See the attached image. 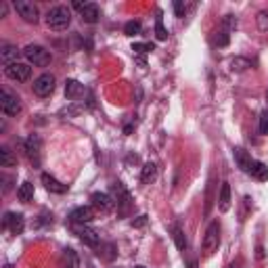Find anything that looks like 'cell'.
<instances>
[{"mask_svg":"<svg viewBox=\"0 0 268 268\" xmlns=\"http://www.w3.org/2000/svg\"><path fill=\"white\" fill-rule=\"evenodd\" d=\"M218 207H220V211H229V207H231V187H229V182H222V187H220Z\"/></svg>","mask_w":268,"mask_h":268,"instance_id":"18","label":"cell"},{"mask_svg":"<svg viewBox=\"0 0 268 268\" xmlns=\"http://www.w3.org/2000/svg\"><path fill=\"white\" fill-rule=\"evenodd\" d=\"M0 109H3V114L7 116H17L21 111V103H19V96L9 92L7 88L0 92Z\"/></svg>","mask_w":268,"mask_h":268,"instance_id":"4","label":"cell"},{"mask_svg":"<svg viewBox=\"0 0 268 268\" xmlns=\"http://www.w3.org/2000/svg\"><path fill=\"white\" fill-rule=\"evenodd\" d=\"M0 61H3V65H11V63H17V48L13 44H5L3 50H0Z\"/></svg>","mask_w":268,"mask_h":268,"instance_id":"19","label":"cell"},{"mask_svg":"<svg viewBox=\"0 0 268 268\" xmlns=\"http://www.w3.org/2000/svg\"><path fill=\"white\" fill-rule=\"evenodd\" d=\"M80 15L86 23H96L98 17H101V11H98V7L94 3H86V7L80 11Z\"/></svg>","mask_w":268,"mask_h":268,"instance_id":"16","label":"cell"},{"mask_svg":"<svg viewBox=\"0 0 268 268\" xmlns=\"http://www.w3.org/2000/svg\"><path fill=\"white\" fill-rule=\"evenodd\" d=\"M174 13H176V17H185V5L180 0H174Z\"/></svg>","mask_w":268,"mask_h":268,"instance_id":"34","label":"cell"},{"mask_svg":"<svg viewBox=\"0 0 268 268\" xmlns=\"http://www.w3.org/2000/svg\"><path fill=\"white\" fill-rule=\"evenodd\" d=\"M23 55H25V59L38 65V67H44L50 63V52L44 48V46H40V44H27L23 48Z\"/></svg>","mask_w":268,"mask_h":268,"instance_id":"3","label":"cell"},{"mask_svg":"<svg viewBox=\"0 0 268 268\" xmlns=\"http://www.w3.org/2000/svg\"><path fill=\"white\" fill-rule=\"evenodd\" d=\"M90 201H92V207L101 209V211H111V209H114V205H116V201L111 199L107 193H92Z\"/></svg>","mask_w":268,"mask_h":268,"instance_id":"12","label":"cell"},{"mask_svg":"<svg viewBox=\"0 0 268 268\" xmlns=\"http://www.w3.org/2000/svg\"><path fill=\"white\" fill-rule=\"evenodd\" d=\"M40 147H42V140L36 134H32L30 138L25 140V153L30 155L32 159H36V162H38V155H40Z\"/></svg>","mask_w":268,"mask_h":268,"instance_id":"17","label":"cell"},{"mask_svg":"<svg viewBox=\"0 0 268 268\" xmlns=\"http://www.w3.org/2000/svg\"><path fill=\"white\" fill-rule=\"evenodd\" d=\"M3 227L7 231H11L13 235H21L25 229V220L21 214H13V211H7L5 218H3Z\"/></svg>","mask_w":268,"mask_h":268,"instance_id":"9","label":"cell"},{"mask_svg":"<svg viewBox=\"0 0 268 268\" xmlns=\"http://www.w3.org/2000/svg\"><path fill=\"white\" fill-rule=\"evenodd\" d=\"M214 44L220 46V48H222V46H227V44H229V32L220 27V30L214 34Z\"/></svg>","mask_w":268,"mask_h":268,"instance_id":"28","label":"cell"},{"mask_svg":"<svg viewBox=\"0 0 268 268\" xmlns=\"http://www.w3.org/2000/svg\"><path fill=\"white\" fill-rule=\"evenodd\" d=\"M155 178H157V166H155V164H145L143 172H140V180H143V182H151Z\"/></svg>","mask_w":268,"mask_h":268,"instance_id":"23","label":"cell"},{"mask_svg":"<svg viewBox=\"0 0 268 268\" xmlns=\"http://www.w3.org/2000/svg\"><path fill=\"white\" fill-rule=\"evenodd\" d=\"M84 94H88V90L84 88L78 80H67L65 82V96L69 98V101H78V98L84 96Z\"/></svg>","mask_w":268,"mask_h":268,"instance_id":"13","label":"cell"},{"mask_svg":"<svg viewBox=\"0 0 268 268\" xmlns=\"http://www.w3.org/2000/svg\"><path fill=\"white\" fill-rule=\"evenodd\" d=\"M132 50H134L136 55H145V52L155 50V46H153V44H140V42H136V44H132Z\"/></svg>","mask_w":268,"mask_h":268,"instance_id":"31","label":"cell"},{"mask_svg":"<svg viewBox=\"0 0 268 268\" xmlns=\"http://www.w3.org/2000/svg\"><path fill=\"white\" fill-rule=\"evenodd\" d=\"M72 23V11L67 7L59 5V7H52L48 13H46V25L50 30H65V27Z\"/></svg>","mask_w":268,"mask_h":268,"instance_id":"1","label":"cell"},{"mask_svg":"<svg viewBox=\"0 0 268 268\" xmlns=\"http://www.w3.org/2000/svg\"><path fill=\"white\" fill-rule=\"evenodd\" d=\"M247 67H251V65H249V61L245 57H235V59H231V69H233V72H245Z\"/></svg>","mask_w":268,"mask_h":268,"instance_id":"27","label":"cell"},{"mask_svg":"<svg viewBox=\"0 0 268 268\" xmlns=\"http://www.w3.org/2000/svg\"><path fill=\"white\" fill-rule=\"evenodd\" d=\"M260 132L262 134H268V109L260 116Z\"/></svg>","mask_w":268,"mask_h":268,"instance_id":"33","label":"cell"},{"mask_svg":"<svg viewBox=\"0 0 268 268\" xmlns=\"http://www.w3.org/2000/svg\"><path fill=\"white\" fill-rule=\"evenodd\" d=\"M5 74L9 80H15V82H25V80H30L32 76V67L27 65V63H11L5 67Z\"/></svg>","mask_w":268,"mask_h":268,"instance_id":"5","label":"cell"},{"mask_svg":"<svg viewBox=\"0 0 268 268\" xmlns=\"http://www.w3.org/2000/svg\"><path fill=\"white\" fill-rule=\"evenodd\" d=\"M74 233L82 239L86 245H98L101 243V235H98L94 229H90V227H86V224H74Z\"/></svg>","mask_w":268,"mask_h":268,"instance_id":"8","label":"cell"},{"mask_svg":"<svg viewBox=\"0 0 268 268\" xmlns=\"http://www.w3.org/2000/svg\"><path fill=\"white\" fill-rule=\"evenodd\" d=\"M266 101H268V94H266Z\"/></svg>","mask_w":268,"mask_h":268,"instance_id":"38","label":"cell"},{"mask_svg":"<svg viewBox=\"0 0 268 268\" xmlns=\"http://www.w3.org/2000/svg\"><path fill=\"white\" fill-rule=\"evenodd\" d=\"M258 27H260V32L268 34V9L258 13Z\"/></svg>","mask_w":268,"mask_h":268,"instance_id":"29","label":"cell"},{"mask_svg":"<svg viewBox=\"0 0 268 268\" xmlns=\"http://www.w3.org/2000/svg\"><path fill=\"white\" fill-rule=\"evenodd\" d=\"M256 256H258V260H264V256H266V253H264V247H262V245H258V249H256Z\"/></svg>","mask_w":268,"mask_h":268,"instance_id":"36","label":"cell"},{"mask_svg":"<svg viewBox=\"0 0 268 268\" xmlns=\"http://www.w3.org/2000/svg\"><path fill=\"white\" fill-rule=\"evenodd\" d=\"M55 90V76L52 74H42L34 82V92L38 96H50Z\"/></svg>","mask_w":268,"mask_h":268,"instance_id":"7","label":"cell"},{"mask_svg":"<svg viewBox=\"0 0 268 268\" xmlns=\"http://www.w3.org/2000/svg\"><path fill=\"white\" fill-rule=\"evenodd\" d=\"M155 34H157V40H166L168 38V32L162 23V17H157V23H155Z\"/></svg>","mask_w":268,"mask_h":268,"instance_id":"32","label":"cell"},{"mask_svg":"<svg viewBox=\"0 0 268 268\" xmlns=\"http://www.w3.org/2000/svg\"><path fill=\"white\" fill-rule=\"evenodd\" d=\"M63 268H80V258L72 247H67L63 253Z\"/></svg>","mask_w":268,"mask_h":268,"instance_id":"21","label":"cell"},{"mask_svg":"<svg viewBox=\"0 0 268 268\" xmlns=\"http://www.w3.org/2000/svg\"><path fill=\"white\" fill-rule=\"evenodd\" d=\"M114 195H116V203H118L120 214H126L128 207L132 205V201H130V195H128V191L124 189L122 182H116V185H114Z\"/></svg>","mask_w":268,"mask_h":268,"instance_id":"11","label":"cell"},{"mask_svg":"<svg viewBox=\"0 0 268 268\" xmlns=\"http://www.w3.org/2000/svg\"><path fill=\"white\" fill-rule=\"evenodd\" d=\"M15 11L19 13V17L27 23H38V7L30 0H15Z\"/></svg>","mask_w":268,"mask_h":268,"instance_id":"6","label":"cell"},{"mask_svg":"<svg viewBox=\"0 0 268 268\" xmlns=\"http://www.w3.org/2000/svg\"><path fill=\"white\" fill-rule=\"evenodd\" d=\"M218 247H220V224L214 220L207 224V231L203 237V256L209 258L214 251H218Z\"/></svg>","mask_w":268,"mask_h":268,"instance_id":"2","label":"cell"},{"mask_svg":"<svg viewBox=\"0 0 268 268\" xmlns=\"http://www.w3.org/2000/svg\"><path fill=\"white\" fill-rule=\"evenodd\" d=\"M130 224H132L134 229H140V227H145V224H147V216H138V218H134V220H132Z\"/></svg>","mask_w":268,"mask_h":268,"instance_id":"35","label":"cell"},{"mask_svg":"<svg viewBox=\"0 0 268 268\" xmlns=\"http://www.w3.org/2000/svg\"><path fill=\"white\" fill-rule=\"evenodd\" d=\"M17 197H19V201H23V203L32 201L34 199V185H32V182H23V185L17 189Z\"/></svg>","mask_w":268,"mask_h":268,"instance_id":"22","label":"cell"},{"mask_svg":"<svg viewBox=\"0 0 268 268\" xmlns=\"http://www.w3.org/2000/svg\"><path fill=\"white\" fill-rule=\"evenodd\" d=\"M88 268H92V266H88Z\"/></svg>","mask_w":268,"mask_h":268,"instance_id":"39","label":"cell"},{"mask_svg":"<svg viewBox=\"0 0 268 268\" xmlns=\"http://www.w3.org/2000/svg\"><path fill=\"white\" fill-rule=\"evenodd\" d=\"M42 182H44V187H46V191H50V193H57V195H63L65 191H67V185H63V182H59L55 176H50V174H42Z\"/></svg>","mask_w":268,"mask_h":268,"instance_id":"15","label":"cell"},{"mask_svg":"<svg viewBox=\"0 0 268 268\" xmlns=\"http://www.w3.org/2000/svg\"><path fill=\"white\" fill-rule=\"evenodd\" d=\"M172 237H174V243L180 251L187 249V237H185V231H182L180 227H172Z\"/></svg>","mask_w":268,"mask_h":268,"instance_id":"24","label":"cell"},{"mask_svg":"<svg viewBox=\"0 0 268 268\" xmlns=\"http://www.w3.org/2000/svg\"><path fill=\"white\" fill-rule=\"evenodd\" d=\"M15 164H17V159L13 157V153L7 147L0 149V166H3V168H11V166H15Z\"/></svg>","mask_w":268,"mask_h":268,"instance_id":"25","label":"cell"},{"mask_svg":"<svg viewBox=\"0 0 268 268\" xmlns=\"http://www.w3.org/2000/svg\"><path fill=\"white\" fill-rule=\"evenodd\" d=\"M92 218H94V209L90 205H82V207H76L69 211V220L74 224H88V222H92Z\"/></svg>","mask_w":268,"mask_h":268,"instance_id":"10","label":"cell"},{"mask_svg":"<svg viewBox=\"0 0 268 268\" xmlns=\"http://www.w3.org/2000/svg\"><path fill=\"white\" fill-rule=\"evenodd\" d=\"M140 32H143V25H140V21H128L124 25V34L126 36H140Z\"/></svg>","mask_w":268,"mask_h":268,"instance_id":"26","label":"cell"},{"mask_svg":"<svg viewBox=\"0 0 268 268\" xmlns=\"http://www.w3.org/2000/svg\"><path fill=\"white\" fill-rule=\"evenodd\" d=\"M233 155H235V162H237V166L241 168L243 172H247V174H249V170H251V164H253V159L249 157V153H247L245 149H241V147H237V149L233 151Z\"/></svg>","mask_w":268,"mask_h":268,"instance_id":"14","label":"cell"},{"mask_svg":"<svg viewBox=\"0 0 268 268\" xmlns=\"http://www.w3.org/2000/svg\"><path fill=\"white\" fill-rule=\"evenodd\" d=\"M249 174H251L253 178H258L260 182H264V180H268V166L262 164V162H253Z\"/></svg>","mask_w":268,"mask_h":268,"instance_id":"20","label":"cell"},{"mask_svg":"<svg viewBox=\"0 0 268 268\" xmlns=\"http://www.w3.org/2000/svg\"><path fill=\"white\" fill-rule=\"evenodd\" d=\"M134 268H145V266H134Z\"/></svg>","mask_w":268,"mask_h":268,"instance_id":"37","label":"cell"},{"mask_svg":"<svg viewBox=\"0 0 268 268\" xmlns=\"http://www.w3.org/2000/svg\"><path fill=\"white\" fill-rule=\"evenodd\" d=\"M222 30H227V32L237 30V19H235V15H227V17L222 19Z\"/></svg>","mask_w":268,"mask_h":268,"instance_id":"30","label":"cell"}]
</instances>
